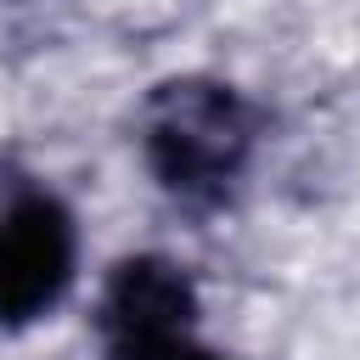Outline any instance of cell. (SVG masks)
I'll return each mask as SVG.
<instances>
[{
	"label": "cell",
	"mask_w": 360,
	"mask_h": 360,
	"mask_svg": "<svg viewBox=\"0 0 360 360\" xmlns=\"http://www.w3.org/2000/svg\"><path fill=\"white\" fill-rule=\"evenodd\" d=\"M248 146H253V118L231 84L174 79L146 107V163L186 202L225 197V186L248 163Z\"/></svg>",
	"instance_id": "6da1fadb"
},
{
	"label": "cell",
	"mask_w": 360,
	"mask_h": 360,
	"mask_svg": "<svg viewBox=\"0 0 360 360\" xmlns=\"http://www.w3.org/2000/svg\"><path fill=\"white\" fill-rule=\"evenodd\" d=\"M197 287L180 264L158 253H135L107 276L101 292V343L112 360H163L191 343Z\"/></svg>",
	"instance_id": "7a4b0ae2"
},
{
	"label": "cell",
	"mask_w": 360,
	"mask_h": 360,
	"mask_svg": "<svg viewBox=\"0 0 360 360\" xmlns=\"http://www.w3.org/2000/svg\"><path fill=\"white\" fill-rule=\"evenodd\" d=\"M73 281V214L51 191H22L0 214V321L22 326L62 304Z\"/></svg>",
	"instance_id": "3957f363"
},
{
	"label": "cell",
	"mask_w": 360,
	"mask_h": 360,
	"mask_svg": "<svg viewBox=\"0 0 360 360\" xmlns=\"http://www.w3.org/2000/svg\"><path fill=\"white\" fill-rule=\"evenodd\" d=\"M163 360H219V354H214V349H202V343L191 338V343H180L174 354H163Z\"/></svg>",
	"instance_id": "277c9868"
}]
</instances>
